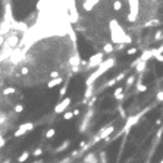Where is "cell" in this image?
Masks as SVG:
<instances>
[{"label": "cell", "mask_w": 163, "mask_h": 163, "mask_svg": "<svg viewBox=\"0 0 163 163\" xmlns=\"http://www.w3.org/2000/svg\"><path fill=\"white\" fill-rule=\"evenodd\" d=\"M110 31H112V43H116V44H123V40L126 37V34L121 28L119 22L116 19H112L110 21ZM125 46V44H123Z\"/></svg>", "instance_id": "obj_1"}, {"label": "cell", "mask_w": 163, "mask_h": 163, "mask_svg": "<svg viewBox=\"0 0 163 163\" xmlns=\"http://www.w3.org/2000/svg\"><path fill=\"white\" fill-rule=\"evenodd\" d=\"M113 65H115V59H107V60L105 62V63H101V65L98 66V69L96 71V72H94V73H91L90 76H88V80L85 81V84H87V85L90 87L91 84H93V82L96 81V80H97L98 76L105 75V73H106L107 71H109V69H110V68H112Z\"/></svg>", "instance_id": "obj_2"}, {"label": "cell", "mask_w": 163, "mask_h": 163, "mask_svg": "<svg viewBox=\"0 0 163 163\" xmlns=\"http://www.w3.org/2000/svg\"><path fill=\"white\" fill-rule=\"evenodd\" d=\"M103 53H96V55H93V56L88 59V62H87V68L91 69V68H98V66L103 63Z\"/></svg>", "instance_id": "obj_3"}, {"label": "cell", "mask_w": 163, "mask_h": 163, "mask_svg": "<svg viewBox=\"0 0 163 163\" xmlns=\"http://www.w3.org/2000/svg\"><path fill=\"white\" fill-rule=\"evenodd\" d=\"M34 128V123L33 122H27V123H22V125H19V128H18L16 131H15V134H13V137H16V138H19V137H22V135H25L27 132H30V131Z\"/></svg>", "instance_id": "obj_4"}, {"label": "cell", "mask_w": 163, "mask_h": 163, "mask_svg": "<svg viewBox=\"0 0 163 163\" xmlns=\"http://www.w3.org/2000/svg\"><path fill=\"white\" fill-rule=\"evenodd\" d=\"M138 5H140L138 0H129L131 13H129V16H128V21H129V22H134L137 15H138Z\"/></svg>", "instance_id": "obj_5"}, {"label": "cell", "mask_w": 163, "mask_h": 163, "mask_svg": "<svg viewBox=\"0 0 163 163\" xmlns=\"http://www.w3.org/2000/svg\"><path fill=\"white\" fill-rule=\"evenodd\" d=\"M72 103V98L71 97H65V98H62V101L60 103H57L56 107H55V113H63L66 110V107L69 106Z\"/></svg>", "instance_id": "obj_6"}, {"label": "cell", "mask_w": 163, "mask_h": 163, "mask_svg": "<svg viewBox=\"0 0 163 163\" xmlns=\"http://www.w3.org/2000/svg\"><path fill=\"white\" fill-rule=\"evenodd\" d=\"M134 65H137V66H135V71H137L138 73H143L147 69V62H141L140 59H138V60H135V62L132 63V66H134Z\"/></svg>", "instance_id": "obj_7"}, {"label": "cell", "mask_w": 163, "mask_h": 163, "mask_svg": "<svg viewBox=\"0 0 163 163\" xmlns=\"http://www.w3.org/2000/svg\"><path fill=\"white\" fill-rule=\"evenodd\" d=\"M125 73H126V72H121L119 75H118V76H115V78L112 80V81H109V82L106 84V85H105V88H109V87H113V85L116 84V82L122 81V80H123V76H125Z\"/></svg>", "instance_id": "obj_8"}, {"label": "cell", "mask_w": 163, "mask_h": 163, "mask_svg": "<svg viewBox=\"0 0 163 163\" xmlns=\"http://www.w3.org/2000/svg\"><path fill=\"white\" fill-rule=\"evenodd\" d=\"M151 57H154L153 56V50H144L143 55L140 56V60H141V62H147V60L151 59Z\"/></svg>", "instance_id": "obj_9"}, {"label": "cell", "mask_w": 163, "mask_h": 163, "mask_svg": "<svg viewBox=\"0 0 163 163\" xmlns=\"http://www.w3.org/2000/svg\"><path fill=\"white\" fill-rule=\"evenodd\" d=\"M63 82V78L60 76V78H56V80H51V81H49V84H47V88H53V87H57V85H60Z\"/></svg>", "instance_id": "obj_10"}, {"label": "cell", "mask_w": 163, "mask_h": 163, "mask_svg": "<svg viewBox=\"0 0 163 163\" xmlns=\"http://www.w3.org/2000/svg\"><path fill=\"white\" fill-rule=\"evenodd\" d=\"M30 156H31V153H30V151H24V153H22V154L16 159V162L18 163H25L28 159H30Z\"/></svg>", "instance_id": "obj_11"}, {"label": "cell", "mask_w": 163, "mask_h": 163, "mask_svg": "<svg viewBox=\"0 0 163 163\" xmlns=\"http://www.w3.org/2000/svg\"><path fill=\"white\" fill-rule=\"evenodd\" d=\"M113 97L116 98V100H121V98L123 97V88H122V87H118V88L115 90Z\"/></svg>", "instance_id": "obj_12"}, {"label": "cell", "mask_w": 163, "mask_h": 163, "mask_svg": "<svg viewBox=\"0 0 163 163\" xmlns=\"http://www.w3.org/2000/svg\"><path fill=\"white\" fill-rule=\"evenodd\" d=\"M115 50V47H113V43H106L105 46H103V53L106 55V53H112Z\"/></svg>", "instance_id": "obj_13"}, {"label": "cell", "mask_w": 163, "mask_h": 163, "mask_svg": "<svg viewBox=\"0 0 163 163\" xmlns=\"http://www.w3.org/2000/svg\"><path fill=\"white\" fill-rule=\"evenodd\" d=\"M69 144H71V143H69V140H65V141H63V144H62V146H59L56 148V153H62V151H65L66 148L69 147Z\"/></svg>", "instance_id": "obj_14"}, {"label": "cell", "mask_w": 163, "mask_h": 163, "mask_svg": "<svg viewBox=\"0 0 163 163\" xmlns=\"http://www.w3.org/2000/svg\"><path fill=\"white\" fill-rule=\"evenodd\" d=\"M15 93H16V90H15L13 87H6V88H3V91H2L3 96H12V94H15Z\"/></svg>", "instance_id": "obj_15"}, {"label": "cell", "mask_w": 163, "mask_h": 163, "mask_svg": "<svg viewBox=\"0 0 163 163\" xmlns=\"http://www.w3.org/2000/svg\"><path fill=\"white\" fill-rule=\"evenodd\" d=\"M91 96H93V87L90 85V87L87 88V91H85V94H84V101H82V103L85 105V103L88 101V98H90Z\"/></svg>", "instance_id": "obj_16"}, {"label": "cell", "mask_w": 163, "mask_h": 163, "mask_svg": "<svg viewBox=\"0 0 163 163\" xmlns=\"http://www.w3.org/2000/svg\"><path fill=\"white\" fill-rule=\"evenodd\" d=\"M137 91H138V93H146L147 91V85L141 84V76H140L138 82H137Z\"/></svg>", "instance_id": "obj_17"}, {"label": "cell", "mask_w": 163, "mask_h": 163, "mask_svg": "<svg viewBox=\"0 0 163 163\" xmlns=\"http://www.w3.org/2000/svg\"><path fill=\"white\" fill-rule=\"evenodd\" d=\"M94 160H97V159H96V156L93 154V153H90V154H87L84 157V163H93Z\"/></svg>", "instance_id": "obj_18"}, {"label": "cell", "mask_w": 163, "mask_h": 163, "mask_svg": "<svg viewBox=\"0 0 163 163\" xmlns=\"http://www.w3.org/2000/svg\"><path fill=\"white\" fill-rule=\"evenodd\" d=\"M55 135H56V129H55V128H50V129H47V132H46V138L47 140H51Z\"/></svg>", "instance_id": "obj_19"}, {"label": "cell", "mask_w": 163, "mask_h": 163, "mask_svg": "<svg viewBox=\"0 0 163 163\" xmlns=\"http://www.w3.org/2000/svg\"><path fill=\"white\" fill-rule=\"evenodd\" d=\"M113 9L116 10V12L122 10V2H121V0H115L113 2Z\"/></svg>", "instance_id": "obj_20"}, {"label": "cell", "mask_w": 163, "mask_h": 163, "mask_svg": "<svg viewBox=\"0 0 163 163\" xmlns=\"http://www.w3.org/2000/svg\"><path fill=\"white\" fill-rule=\"evenodd\" d=\"M8 43H9V46H10V47H15V46H16V43H18V37L16 35H12V37L8 40Z\"/></svg>", "instance_id": "obj_21"}, {"label": "cell", "mask_w": 163, "mask_h": 163, "mask_svg": "<svg viewBox=\"0 0 163 163\" xmlns=\"http://www.w3.org/2000/svg\"><path fill=\"white\" fill-rule=\"evenodd\" d=\"M98 163H107L106 151H100V160H98Z\"/></svg>", "instance_id": "obj_22"}, {"label": "cell", "mask_w": 163, "mask_h": 163, "mask_svg": "<svg viewBox=\"0 0 163 163\" xmlns=\"http://www.w3.org/2000/svg\"><path fill=\"white\" fill-rule=\"evenodd\" d=\"M134 81H135V75H131L129 78L126 80V88H131V85L134 84Z\"/></svg>", "instance_id": "obj_23"}, {"label": "cell", "mask_w": 163, "mask_h": 163, "mask_svg": "<svg viewBox=\"0 0 163 163\" xmlns=\"http://www.w3.org/2000/svg\"><path fill=\"white\" fill-rule=\"evenodd\" d=\"M162 38H163V31L162 30H157V31H156V35H154V40L159 41V40H162Z\"/></svg>", "instance_id": "obj_24"}, {"label": "cell", "mask_w": 163, "mask_h": 163, "mask_svg": "<svg viewBox=\"0 0 163 163\" xmlns=\"http://www.w3.org/2000/svg\"><path fill=\"white\" fill-rule=\"evenodd\" d=\"M22 112H24V105L19 103V105L15 106V113H22Z\"/></svg>", "instance_id": "obj_25"}, {"label": "cell", "mask_w": 163, "mask_h": 163, "mask_svg": "<svg viewBox=\"0 0 163 163\" xmlns=\"http://www.w3.org/2000/svg\"><path fill=\"white\" fill-rule=\"evenodd\" d=\"M73 118V112H65L63 113V119L65 121H69V119H72Z\"/></svg>", "instance_id": "obj_26"}, {"label": "cell", "mask_w": 163, "mask_h": 163, "mask_svg": "<svg viewBox=\"0 0 163 163\" xmlns=\"http://www.w3.org/2000/svg\"><path fill=\"white\" fill-rule=\"evenodd\" d=\"M50 78H51V80L60 78V72H59V71H53V72H50Z\"/></svg>", "instance_id": "obj_27"}, {"label": "cell", "mask_w": 163, "mask_h": 163, "mask_svg": "<svg viewBox=\"0 0 163 163\" xmlns=\"http://www.w3.org/2000/svg\"><path fill=\"white\" fill-rule=\"evenodd\" d=\"M43 154V148L41 147H38V148H35L33 151V156H35V157H38V156H41Z\"/></svg>", "instance_id": "obj_28"}, {"label": "cell", "mask_w": 163, "mask_h": 163, "mask_svg": "<svg viewBox=\"0 0 163 163\" xmlns=\"http://www.w3.org/2000/svg\"><path fill=\"white\" fill-rule=\"evenodd\" d=\"M137 51H138V49H137V47H131V49H128L126 55H128V56H132V55H135Z\"/></svg>", "instance_id": "obj_29"}, {"label": "cell", "mask_w": 163, "mask_h": 163, "mask_svg": "<svg viewBox=\"0 0 163 163\" xmlns=\"http://www.w3.org/2000/svg\"><path fill=\"white\" fill-rule=\"evenodd\" d=\"M160 24V21H148L144 27H154V25H159Z\"/></svg>", "instance_id": "obj_30"}, {"label": "cell", "mask_w": 163, "mask_h": 163, "mask_svg": "<svg viewBox=\"0 0 163 163\" xmlns=\"http://www.w3.org/2000/svg\"><path fill=\"white\" fill-rule=\"evenodd\" d=\"M66 85H63L62 88H60V91H59V97H65V94H66Z\"/></svg>", "instance_id": "obj_31"}, {"label": "cell", "mask_w": 163, "mask_h": 163, "mask_svg": "<svg viewBox=\"0 0 163 163\" xmlns=\"http://www.w3.org/2000/svg\"><path fill=\"white\" fill-rule=\"evenodd\" d=\"M28 72H30L28 66H22V68H21V75H28Z\"/></svg>", "instance_id": "obj_32"}, {"label": "cell", "mask_w": 163, "mask_h": 163, "mask_svg": "<svg viewBox=\"0 0 163 163\" xmlns=\"http://www.w3.org/2000/svg\"><path fill=\"white\" fill-rule=\"evenodd\" d=\"M157 101H163V90L157 93Z\"/></svg>", "instance_id": "obj_33"}, {"label": "cell", "mask_w": 163, "mask_h": 163, "mask_svg": "<svg viewBox=\"0 0 163 163\" xmlns=\"http://www.w3.org/2000/svg\"><path fill=\"white\" fill-rule=\"evenodd\" d=\"M96 100H97V97H91L90 100H88V101H90V103H88V106H93V105L96 103Z\"/></svg>", "instance_id": "obj_34"}, {"label": "cell", "mask_w": 163, "mask_h": 163, "mask_svg": "<svg viewBox=\"0 0 163 163\" xmlns=\"http://www.w3.org/2000/svg\"><path fill=\"white\" fill-rule=\"evenodd\" d=\"M154 57L159 60V62H163V55H157V56H154Z\"/></svg>", "instance_id": "obj_35"}, {"label": "cell", "mask_w": 163, "mask_h": 163, "mask_svg": "<svg viewBox=\"0 0 163 163\" xmlns=\"http://www.w3.org/2000/svg\"><path fill=\"white\" fill-rule=\"evenodd\" d=\"M3 44H5V37H3V35H0V47H2Z\"/></svg>", "instance_id": "obj_36"}, {"label": "cell", "mask_w": 163, "mask_h": 163, "mask_svg": "<svg viewBox=\"0 0 163 163\" xmlns=\"http://www.w3.org/2000/svg\"><path fill=\"white\" fill-rule=\"evenodd\" d=\"M78 115H80V109H75L73 110V116H78Z\"/></svg>", "instance_id": "obj_37"}, {"label": "cell", "mask_w": 163, "mask_h": 163, "mask_svg": "<svg viewBox=\"0 0 163 163\" xmlns=\"http://www.w3.org/2000/svg\"><path fill=\"white\" fill-rule=\"evenodd\" d=\"M33 163H43V160L40 159V160H37V162H33Z\"/></svg>", "instance_id": "obj_38"}, {"label": "cell", "mask_w": 163, "mask_h": 163, "mask_svg": "<svg viewBox=\"0 0 163 163\" xmlns=\"http://www.w3.org/2000/svg\"><path fill=\"white\" fill-rule=\"evenodd\" d=\"M3 163H10V162H9V160H5V162H3Z\"/></svg>", "instance_id": "obj_39"}, {"label": "cell", "mask_w": 163, "mask_h": 163, "mask_svg": "<svg viewBox=\"0 0 163 163\" xmlns=\"http://www.w3.org/2000/svg\"><path fill=\"white\" fill-rule=\"evenodd\" d=\"M93 163H98V162H97V160H94V162H93Z\"/></svg>", "instance_id": "obj_40"}]
</instances>
